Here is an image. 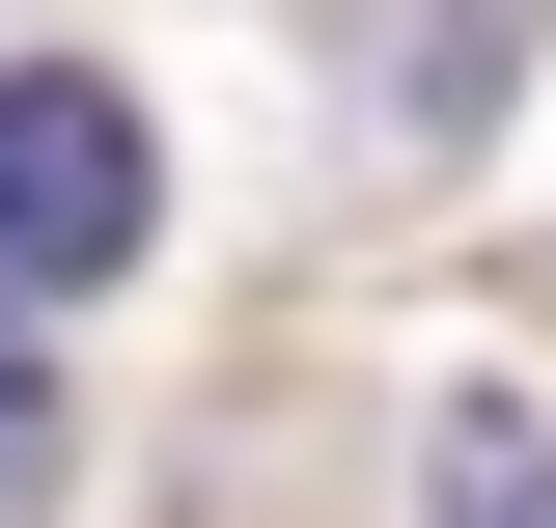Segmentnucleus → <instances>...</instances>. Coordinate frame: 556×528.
Returning <instances> with one entry per match:
<instances>
[{"mask_svg":"<svg viewBox=\"0 0 556 528\" xmlns=\"http://www.w3.org/2000/svg\"><path fill=\"white\" fill-rule=\"evenodd\" d=\"M139 223H167V139H139V84H84V56H0V306L28 278H139Z\"/></svg>","mask_w":556,"mask_h":528,"instance_id":"f257e3e1","label":"nucleus"},{"mask_svg":"<svg viewBox=\"0 0 556 528\" xmlns=\"http://www.w3.org/2000/svg\"><path fill=\"white\" fill-rule=\"evenodd\" d=\"M334 28H362V112L390 139H473L501 84H529V0H334Z\"/></svg>","mask_w":556,"mask_h":528,"instance_id":"f03ea898","label":"nucleus"},{"mask_svg":"<svg viewBox=\"0 0 556 528\" xmlns=\"http://www.w3.org/2000/svg\"><path fill=\"white\" fill-rule=\"evenodd\" d=\"M417 528H556V417L529 390H445L417 417Z\"/></svg>","mask_w":556,"mask_h":528,"instance_id":"7ed1b4c3","label":"nucleus"},{"mask_svg":"<svg viewBox=\"0 0 556 528\" xmlns=\"http://www.w3.org/2000/svg\"><path fill=\"white\" fill-rule=\"evenodd\" d=\"M84 473V390H56V306H0V528H56Z\"/></svg>","mask_w":556,"mask_h":528,"instance_id":"20e7f679","label":"nucleus"}]
</instances>
